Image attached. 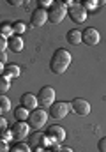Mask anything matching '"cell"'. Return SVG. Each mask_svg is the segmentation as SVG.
<instances>
[{
  "label": "cell",
  "mask_w": 106,
  "mask_h": 152,
  "mask_svg": "<svg viewBox=\"0 0 106 152\" xmlns=\"http://www.w3.org/2000/svg\"><path fill=\"white\" fill-rule=\"evenodd\" d=\"M9 5H21V0H9Z\"/></svg>",
  "instance_id": "31"
},
{
  "label": "cell",
  "mask_w": 106,
  "mask_h": 152,
  "mask_svg": "<svg viewBox=\"0 0 106 152\" xmlns=\"http://www.w3.org/2000/svg\"><path fill=\"white\" fill-rule=\"evenodd\" d=\"M20 75H21V69H20V66H18V64H9V66H5V67H4V76H5V78H9V80L18 78Z\"/></svg>",
  "instance_id": "15"
},
{
  "label": "cell",
  "mask_w": 106,
  "mask_h": 152,
  "mask_svg": "<svg viewBox=\"0 0 106 152\" xmlns=\"http://www.w3.org/2000/svg\"><path fill=\"white\" fill-rule=\"evenodd\" d=\"M0 136H2V140H4V142H11V140H14V138H12V133H11L9 129H7L5 133H2Z\"/></svg>",
  "instance_id": "27"
},
{
  "label": "cell",
  "mask_w": 106,
  "mask_h": 152,
  "mask_svg": "<svg viewBox=\"0 0 106 152\" xmlns=\"http://www.w3.org/2000/svg\"><path fill=\"white\" fill-rule=\"evenodd\" d=\"M29 145H30V149H35V147H44L46 145V134H42V133H34L30 138H29Z\"/></svg>",
  "instance_id": "14"
},
{
  "label": "cell",
  "mask_w": 106,
  "mask_h": 152,
  "mask_svg": "<svg viewBox=\"0 0 106 152\" xmlns=\"http://www.w3.org/2000/svg\"><path fill=\"white\" fill-rule=\"evenodd\" d=\"M32 152H44V147H35Z\"/></svg>",
  "instance_id": "33"
},
{
  "label": "cell",
  "mask_w": 106,
  "mask_h": 152,
  "mask_svg": "<svg viewBox=\"0 0 106 152\" xmlns=\"http://www.w3.org/2000/svg\"><path fill=\"white\" fill-rule=\"evenodd\" d=\"M46 136H50L55 143H60V142H64V140H66V131H64V127H62V126L53 124V126H50V127H48Z\"/></svg>",
  "instance_id": "11"
},
{
  "label": "cell",
  "mask_w": 106,
  "mask_h": 152,
  "mask_svg": "<svg viewBox=\"0 0 106 152\" xmlns=\"http://www.w3.org/2000/svg\"><path fill=\"white\" fill-rule=\"evenodd\" d=\"M29 124H25V122H16V124H12V127H11V133H12V138L16 140V142H23L27 136H29Z\"/></svg>",
  "instance_id": "9"
},
{
  "label": "cell",
  "mask_w": 106,
  "mask_h": 152,
  "mask_svg": "<svg viewBox=\"0 0 106 152\" xmlns=\"http://www.w3.org/2000/svg\"><path fill=\"white\" fill-rule=\"evenodd\" d=\"M5 131H7V120L0 115V134H2V133H5Z\"/></svg>",
  "instance_id": "28"
},
{
  "label": "cell",
  "mask_w": 106,
  "mask_h": 152,
  "mask_svg": "<svg viewBox=\"0 0 106 152\" xmlns=\"http://www.w3.org/2000/svg\"><path fill=\"white\" fill-rule=\"evenodd\" d=\"M105 2H96V0H81L80 5L87 11V12H97V7L103 5Z\"/></svg>",
  "instance_id": "17"
},
{
  "label": "cell",
  "mask_w": 106,
  "mask_h": 152,
  "mask_svg": "<svg viewBox=\"0 0 106 152\" xmlns=\"http://www.w3.org/2000/svg\"><path fill=\"white\" fill-rule=\"evenodd\" d=\"M71 112H74L80 117H87L90 113V103L87 99H81V97H76L71 101Z\"/></svg>",
  "instance_id": "8"
},
{
  "label": "cell",
  "mask_w": 106,
  "mask_h": 152,
  "mask_svg": "<svg viewBox=\"0 0 106 152\" xmlns=\"http://www.w3.org/2000/svg\"><path fill=\"white\" fill-rule=\"evenodd\" d=\"M67 16L71 18V21L72 23H83L85 20H87V16H88V12L80 5V4H72L69 9H67Z\"/></svg>",
  "instance_id": "7"
},
{
  "label": "cell",
  "mask_w": 106,
  "mask_h": 152,
  "mask_svg": "<svg viewBox=\"0 0 106 152\" xmlns=\"http://www.w3.org/2000/svg\"><path fill=\"white\" fill-rule=\"evenodd\" d=\"M46 21H48V11L39 9V7L32 11V14H30V25L32 27H42Z\"/></svg>",
  "instance_id": "10"
},
{
  "label": "cell",
  "mask_w": 106,
  "mask_h": 152,
  "mask_svg": "<svg viewBox=\"0 0 106 152\" xmlns=\"http://www.w3.org/2000/svg\"><path fill=\"white\" fill-rule=\"evenodd\" d=\"M0 34L4 36V37H11V36H14V32H12V25L9 23V21H4V23H0Z\"/></svg>",
  "instance_id": "19"
},
{
  "label": "cell",
  "mask_w": 106,
  "mask_h": 152,
  "mask_svg": "<svg viewBox=\"0 0 106 152\" xmlns=\"http://www.w3.org/2000/svg\"><path fill=\"white\" fill-rule=\"evenodd\" d=\"M0 62H2V64H5V62H7V53H5V51H2V53H0Z\"/></svg>",
  "instance_id": "30"
},
{
  "label": "cell",
  "mask_w": 106,
  "mask_h": 152,
  "mask_svg": "<svg viewBox=\"0 0 106 152\" xmlns=\"http://www.w3.org/2000/svg\"><path fill=\"white\" fill-rule=\"evenodd\" d=\"M29 126L30 127H34V129H41V127H44L46 126V122H48V112L44 110V108H35V110H32L30 112V115H29Z\"/></svg>",
  "instance_id": "4"
},
{
  "label": "cell",
  "mask_w": 106,
  "mask_h": 152,
  "mask_svg": "<svg viewBox=\"0 0 106 152\" xmlns=\"http://www.w3.org/2000/svg\"><path fill=\"white\" fill-rule=\"evenodd\" d=\"M51 0H41V2H37V5H39V9H44V11H48L50 7H51Z\"/></svg>",
  "instance_id": "24"
},
{
  "label": "cell",
  "mask_w": 106,
  "mask_h": 152,
  "mask_svg": "<svg viewBox=\"0 0 106 152\" xmlns=\"http://www.w3.org/2000/svg\"><path fill=\"white\" fill-rule=\"evenodd\" d=\"M57 152H74L72 149H69V147H62V149H58Z\"/></svg>",
  "instance_id": "32"
},
{
  "label": "cell",
  "mask_w": 106,
  "mask_h": 152,
  "mask_svg": "<svg viewBox=\"0 0 106 152\" xmlns=\"http://www.w3.org/2000/svg\"><path fill=\"white\" fill-rule=\"evenodd\" d=\"M23 48H25V41L20 36H11V37L7 39V50L11 53H20Z\"/></svg>",
  "instance_id": "13"
},
{
  "label": "cell",
  "mask_w": 106,
  "mask_h": 152,
  "mask_svg": "<svg viewBox=\"0 0 106 152\" xmlns=\"http://www.w3.org/2000/svg\"><path fill=\"white\" fill-rule=\"evenodd\" d=\"M55 97H57L55 88L50 87V85H46V87H42V88L39 90V94H37V103H39L41 108H46V110H48V108L55 103Z\"/></svg>",
  "instance_id": "3"
},
{
  "label": "cell",
  "mask_w": 106,
  "mask_h": 152,
  "mask_svg": "<svg viewBox=\"0 0 106 152\" xmlns=\"http://www.w3.org/2000/svg\"><path fill=\"white\" fill-rule=\"evenodd\" d=\"M66 39H67V42H69V44H72V46L81 44V30H78V28H72V30H69V32H67V36H66Z\"/></svg>",
  "instance_id": "16"
},
{
  "label": "cell",
  "mask_w": 106,
  "mask_h": 152,
  "mask_svg": "<svg viewBox=\"0 0 106 152\" xmlns=\"http://www.w3.org/2000/svg\"><path fill=\"white\" fill-rule=\"evenodd\" d=\"M20 101H21V106H23L25 110H29V112H32V110H35V108L39 106V103H37V96L32 94V92H25V94L20 97Z\"/></svg>",
  "instance_id": "12"
},
{
  "label": "cell",
  "mask_w": 106,
  "mask_h": 152,
  "mask_svg": "<svg viewBox=\"0 0 106 152\" xmlns=\"http://www.w3.org/2000/svg\"><path fill=\"white\" fill-rule=\"evenodd\" d=\"M66 16H67V9L62 5V2H53L51 7L48 9V21H51L53 25L62 23Z\"/></svg>",
  "instance_id": "2"
},
{
  "label": "cell",
  "mask_w": 106,
  "mask_h": 152,
  "mask_svg": "<svg viewBox=\"0 0 106 152\" xmlns=\"http://www.w3.org/2000/svg\"><path fill=\"white\" fill-rule=\"evenodd\" d=\"M0 110L2 112H11V101L4 94H0Z\"/></svg>",
  "instance_id": "20"
},
{
  "label": "cell",
  "mask_w": 106,
  "mask_h": 152,
  "mask_svg": "<svg viewBox=\"0 0 106 152\" xmlns=\"http://www.w3.org/2000/svg\"><path fill=\"white\" fill-rule=\"evenodd\" d=\"M14 118H16V122H27L29 120V115H30V112L29 110H25L23 106H18V108H14Z\"/></svg>",
  "instance_id": "18"
},
{
  "label": "cell",
  "mask_w": 106,
  "mask_h": 152,
  "mask_svg": "<svg viewBox=\"0 0 106 152\" xmlns=\"http://www.w3.org/2000/svg\"><path fill=\"white\" fill-rule=\"evenodd\" d=\"M97 151L99 152H106V138H101L97 142Z\"/></svg>",
  "instance_id": "26"
},
{
  "label": "cell",
  "mask_w": 106,
  "mask_h": 152,
  "mask_svg": "<svg viewBox=\"0 0 106 152\" xmlns=\"http://www.w3.org/2000/svg\"><path fill=\"white\" fill-rule=\"evenodd\" d=\"M27 30V25L23 23V21H16V23H12V32H14V36H20V34H23Z\"/></svg>",
  "instance_id": "22"
},
{
  "label": "cell",
  "mask_w": 106,
  "mask_h": 152,
  "mask_svg": "<svg viewBox=\"0 0 106 152\" xmlns=\"http://www.w3.org/2000/svg\"><path fill=\"white\" fill-rule=\"evenodd\" d=\"M2 113H4V112H2V110H0V115H2Z\"/></svg>",
  "instance_id": "36"
},
{
  "label": "cell",
  "mask_w": 106,
  "mask_h": 152,
  "mask_svg": "<svg viewBox=\"0 0 106 152\" xmlns=\"http://www.w3.org/2000/svg\"><path fill=\"white\" fill-rule=\"evenodd\" d=\"M5 50H7V37H4V36L0 34V53L5 51Z\"/></svg>",
  "instance_id": "25"
},
{
  "label": "cell",
  "mask_w": 106,
  "mask_h": 152,
  "mask_svg": "<svg viewBox=\"0 0 106 152\" xmlns=\"http://www.w3.org/2000/svg\"><path fill=\"white\" fill-rule=\"evenodd\" d=\"M44 152H51V151H46V149H44Z\"/></svg>",
  "instance_id": "35"
},
{
  "label": "cell",
  "mask_w": 106,
  "mask_h": 152,
  "mask_svg": "<svg viewBox=\"0 0 106 152\" xmlns=\"http://www.w3.org/2000/svg\"><path fill=\"white\" fill-rule=\"evenodd\" d=\"M71 62H72L71 51H67L66 48H58L53 51V57L50 60V69L53 75H64L71 66Z\"/></svg>",
  "instance_id": "1"
},
{
  "label": "cell",
  "mask_w": 106,
  "mask_h": 152,
  "mask_svg": "<svg viewBox=\"0 0 106 152\" xmlns=\"http://www.w3.org/2000/svg\"><path fill=\"white\" fill-rule=\"evenodd\" d=\"M48 110H50L48 115H50L51 118L60 120V118H66L67 113L71 112V103H66V101H55Z\"/></svg>",
  "instance_id": "5"
},
{
  "label": "cell",
  "mask_w": 106,
  "mask_h": 152,
  "mask_svg": "<svg viewBox=\"0 0 106 152\" xmlns=\"http://www.w3.org/2000/svg\"><path fill=\"white\" fill-rule=\"evenodd\" d=\"M9 88H11V80L2 75L0 76V94H5Z\"/></svg>",
  "instance_id": "21"
},
{
  "label": "cell",
  "mask_w": 106,
  "mask_h": 152,
  "mask_svg": "<svg viewBox=\"0 0 106 152\" xmlns=\"http://www.w3.org/2000/svg\"><path fill=\"white\" fill-rule=\"evenodd\" d=\"M99 41H101V34H99L97 28L87 27L85 30H81V42H83V44H87V46H96V44H99Z\"/></svg>",
  "instance_id": "6"
},
{
  "label": "cell",
  "mask_w": 106,
  "mask_h": 152,
  "mask_svg": "<svg viewBox=\"0 0 106 152\" xmlns=\"http://www.w3.org/2000/svg\"><path fill=\"white\" fill-rule=\"evenodd\" d=\"M9 152H32V151H30V145H27V143L20 142V143H16L14 147H11V151H9Z\"/></svg>",
  "instance_id": "23"
},
{
  "label": "cell",
  "mask_w": 106,
  "mask_h": 152,
  "mask_svg": "<svg viewBox=\"0 0 106 152\" xmlns=\"http://www.w3.org/2000/svg\"><path fill=\"white\" fill-rule=\"evenodd\" d=\"M0 152H9V145H7V142H4L2 138H0Z\"/></svg>",
  "instance_id": "29"
},
{
  "label": "cell",
  "mask_w": 106,
  "mask_h": 152,
  "mask_svg": "<svg viewBox=\"0 0 106 152\" xmlns=\"http://www.w3.org/2000/svg\"><path fill=\"white\" fill-rule=\"evenodd\" d=\"M4 67H5V66H4V64H2V62H0V76L4 75Z\"/></svg>",
  "instance_id": "34"
}]
</instances>
